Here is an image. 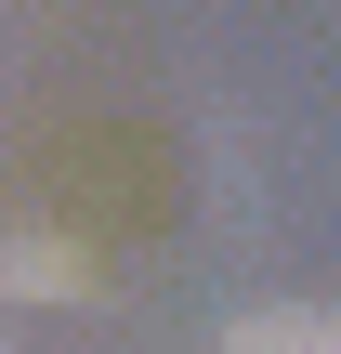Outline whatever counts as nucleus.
Segmentation results:
<instances>
[{"instance_id":"obj_1","label":"nucleus","mask_w":341,"mask_h":354,"mask_svg":"<svg viewBox=\"0 0 341 354\" xmlns=\"http://www.w3.org/2000/svg\"><path fill=\"white\" fill-rule=\"evenodd\" d=\"M210 354H341V302H263V315H237Z\"/></svg>"}]
</instances>
